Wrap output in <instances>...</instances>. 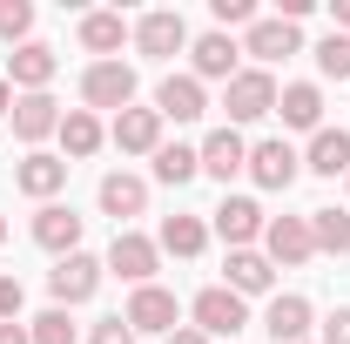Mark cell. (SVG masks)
Here are the masks:
<instances>
[{
	"label": "cell",
	"mask_w": 350,
	"mask_h": 344,
	"mask_svg": "<svg viewBox=\"0 0 350 344\" xmlns=\"http://www.w3.org/2000/svg\"><path fill=\"white\" fill-rule=\"evenodd\" d=\"M310 297H297V291H283V297H269V310H262V331L276 344H310Z\"/></svg>",
	"instance_id": "cell-23"
},
{
	"label": "cell",
	"mask_w": 350,
	"mask_h": 344,
	"mask_svg": "<svg viewBox=\"0 0 350 344\" xmlns=\"http://www.w3.org/2000/svg\"><path fill=\"white\" fill-rule=\"evenodd\" d=\"M88 344H135L129 317H101V324H88Z\"/></svg>",
	"instance_id": "cell-34"
},
{
	"label": "cell",
	"mask_w": 350,
	"mask_h": 344,
	"mask_svg": "<svg viewBox=\"0 0 350 344\" xmlns=\"http://www.w3.org/2000/svg\"><path fill=\"white\" fill-rule=\"evenodd\" d=\"M222 115H229V129L276 115V75L269 68H236V82L222 88Z\"/></svg>",
	"instance_id": "cell-1"
},
{
	"label": "cell",
	"mask_w": 350,
	"mask_h": 344,
	"mask_svg": "<svg viewBox=\"0 0 350 344\" xmlns=\"http://www.w3.org/2000/svg\"><path fill=\"white\" fill-rule=\"evenodd\" d=\"M155 243H162V257H202V250H209V223H202V216H162V236H155Z\"/></svg>",
	"instance_id": "cell-27"
},
{
	"label": "cell",
	"mask_w": 350,
	"mask_h": 344,
	"mask_svg": "<svg viewBox=\"0 0 350 344\" xmlns=\"http://www.w3.org/2000/svg\"><path fill=\"white\" fill-rule=\"evenodd\" d=\"M27 338H34V344H75V317H68L61 304H47L41 317L27 324Z\"/></svg>",
	"instance_id": "cell-31"
},
{
	"label": "cell",
	"mask_w": 350,
	"mask_h": 344,
	"mask_svg": "<svg viewBox=\"0 0 350 344\" xmlns=\"http://www.w3.org/2000/svg\"><path fill=\"white\" fill-rule=\"evenodd\" d=\"M14 182H21V196L54 203V196L68 189V162H61V156H47V149H27V156H21V169H14Z\"/></svg>",
	"instance_id": "cell-20"
},
{
	"label": "cell",
	"mask_w": 350,
	"mask_h": 344,
	"mask_svg": "<svg viewBox=\"0 0 350 344\" xmlns=\"http://www.w3.org/2000/svg\"><path fill=\"white\" fill-rule=\"evenodd\" d=\"M81 108L101 115V108H135V68L129 61H88L81 68Z\"/></svg>",
	"instance_id": "cell-2"
},
{
	"label": "cell",
	"mask_w": 350,
	"mask_h": 344,
	"mask_svg": "<svg viewBox=\"0 0 350 344\" xmlns=\"http://www.w3.org/2000/svg\"><path fill=\"white\" fill-rule=\"evenodd\" d=\"M122 317H129V331H135V338H142V331L169 338L175 324H182V304H175V291H162V284H142V291L129 297V310H122Z\"/></svg>",
	"instance_id": "cell-11"
},
{
	"label": "cell",
	"mask_w": 350,
	"mask_h": 344,
	"mask_svg": "<svg viewBox=\"0 0 350 344\" xmlns=\"http://www.w3.org/2000/svg\"><path fill=\"white\" fill-rule=\"evenodd\" d=\"M0 243H7V216H0Z\"/></svg>",
	"instance_id": "cell-41"
},
{
	"label": "cell",
	"mask_w": 350,
	"mask_h": 344,
	"mask_svg": "<svg viewBox=\"0 0 350 344\" xmlns=\"http://www.w3.org/2000/svg\"><path fill=\"white\" fill-rule=\"evenodd\" d=\"M310 243L323 257H344L350 250V210H310Z\"/></svg>",
	"instance_id": "cell-29"
},
{
	"label": "cell",
	"mask_w": 350,
	"mask_h": 344,
	"mask_svg": "<svg viewBox=\"0 0 350 344\" xmlns=\"http://www.w3.org/2000/svg\"><path fill=\"white\" fill-rule=\"evenodd\" d=\"M81 216L68 210V203H41V210H34V243H41L47 257L61 263V257H75V250H81Z\"/></svg>",
	"instance_id": "cell-12"
},
{
	"label": "cell",
	"mask_w": 350,
	"mask_h": 344,
	"mask_svg": "<svg viewBox=\"0 0 350 344\" xmlns=\"http://www.w3.org/2000/svg\"><path fill=\"white\" fill-rule=\"evenodd\" d=\"M108 270L122 277V284H155V270H162V243L155 236H142V230H115V243H108Z\"/></svg>",
	"instance_id": "cell-4"
},
{
	"label": "cell",
	"mask_w": 350,
	"mask_h": 344,
	"mask_svg": "<svg viewBox=\"0 0 350 344\" xmlns=\"http://www.w3.org/2000/svg\"><path fill=\"white\" fill-rule=\"evenodd\" d=\"M155 115L162 122H202L209 115V88L196 82V75H169V82L155 88Z\"/></svg>",
	"instance_id": "cell-17"
},
{
	"label": "cell",
	"mask_w": 350,
	"mask_h": 344,
	"mask_svg": "<svg viewBox=\"0 0 350 344\" xmlns=\"http://www.w3.org/2000/svg\"><path fill=\"white\" fill-rule=\"evenodd\" d=\"M209 14H216V27H256V0H209Z\"/></svg>",
	"instance_id": "cell-33"
},
{
	"label": "cell",
	"mask_w": 350,
	"mask_h": 344,
	"mask_svg": "<svg viewBox=\"0 0 350 344\" xmlns=\"http://www.w3.org/2000/svg\"><path fill=\"white\" fill-rule=\"evenodd\" d=\"M317 344H350V304L323 317V338H317Z\"/></svg>",
	"instance_id": "cell-36"
},
{
	"label": "cell",
	"mask_w": 350,
	"mask_h": 344,
	"mask_svg": "<svg viewBox=\"0 0 350 344\" xmlns=\"http://www.w3.org/2000/svg\"><path fill=\"white\" fill-rule=\"evenodd\" d=\"M0 344H34V338H27V324H0Z\"/></svg>",
	"instance_id": "cell-39"
},
{
	"label": "cell",
	"mask_w": 350,
	"mask_h": 344,
	"mask_svg": "<svg viewBox=\"0 0 350 344\" xmlns=\"http://www.w3.org/2000/svg\"><path fill=\"white\" fill-rule=\"evenodd\" d=\"M236 54H243V47L229 41V34H222V27H209V34H196V41H189V75H196V82H236Z\"/></svg>",
	"instance_id": "cell-13"
},
{
	"label": "cell",
	"mask_w": 350,
	"mask_h": 344,
	"mask_svg": "<svg viewBox=\"0 0 350 344\" xmlns=\"http://www.w3.org/2000/svg\"><path fill=\"white\" fill-rule=\"evenodd\" d=\"M101 142H108L101 115H88V108H68V115H61V162H68V169H75V162H88Z\"/></svg>",
	"instance_id": "cell-25"
},
{
	"label": "cell",
	"mask_w": 350,
	"mask_h": 344,
	"mask_svg": "<svg viewBox=\"0 0 350 344\" xmlns=\"http://www.w3.org/2000/svg\"><path fill=\"white\" fill-rule=\"evenodd\" d=\"M0 41H34V7L27 0H0Z\"/></svg>",
	"instance_id": "cell-32"
},
{
	"label": "cell",
	"mask_w": 350,
	"mask_h": 344,
	"mask_svg": "<svg viewBox=\"0 0 350 344\" xmlns=\"http://www.w3.org/2000/svg\"><path fill=\"white\" fill-rule=\"evenodd\" d=\"M196 175H202V149H189V142H162V149H155V182L182 189V182H196Z\"/></svg>",
	"instance_id": "cell-28"
},
{
	"label": "cell",
	"mask_w": 350,
	"mask_h": 344,
	"mask_svg": "<svg viewBox=\"0 0 350 344\" xmlns=\"http://www.w3.org/2000/svg\"><path fill=\"white\" fill-rule=\"evenodd\" d=\"M101 277H108V263L88 257V250H75V257H61L54 270H47V291H54V304L68 310V304H88V297H94Z\"/></svg>",
	"instance_id": "cell-6"
},
{
	"label": "cell",
	"mask_w": 350,
	"mask_h": 344,
	"mask_svg": "<svg viewBox=\"0 0 350 344\" xmlns=\"http://www.w3.org/2000/svg\"><path fill=\"white\" fill-rule=\"evenodd\" d=\"M262 257L276 263V270L310 263V257H317V243H310V216H269V230H262Z\"/></svg>",
	"instance_id": "cell-8"
},
{
	"label": "cell",
	"mask_w": 350,
	"mask_h": 344,
	"mask_svg": "<svg viewBox=\"0 0 350 344\" xmlns=\"http://www.w3.org/2000/svg\"><path fill=\"white\" fill-rule=\"evenodd\" d=\"M189 47V21L175 14V7H155V14H142L135 21V54H148V61H169Z\"/></svg>",
	"instance_id": "cell-9"
},
{
	"label": "cell",
	"mask_w": 350,
	"mask_h": 344,
	"mask_svg": "<svg viewBox=\"0 0 350 344\" xmlns=\"http://www.w3.org/2000/svg\"><path fill=\"white\" fill-rule=\"evenodd\" d=\"M229 277H222V291H236V297H269V284H276V263L262 257V250H229V263H222Z\"/></svg>",
	"instance_id": "cell-21"
},
{
	"label": "cell",
	"mask_w": 350,
	"mask_h": 344,
	"mask_svg": "<svg viewBox=\"0 0 350 344\" xmlns=\"http://www.w3.org/2000/svg\"><path fill=\"white\" fill-rule=\"evenodd\" d=\"M310 175H350V129H317L304 149Z\"/></svg>",
	"instance_id": "cell-26"
},
{
	"label": "cell",
	"mask_w": 350,
	"mask_h": 344,
	"mask_svg": "<svg viewBox=\"0 0 350 344\" xmlns=\"http://www.w3.org/2000/svg\"><path fill=\"white\" fill-rule=\"evenodd\" d=\"M162 344H209V338H202L196 324H175V331H169V338H162Z\"/></svg>",
	"instance_id": "cell-37"
},
{
	"label": "cell",
	"mask_w": 350,
	"mask_h": 344,
	"mask_svg": "<svg viewBox=\"0 0 350 344\" xmlns=\"http://www.w3.org/2000/svg\"><path fill=\"white\" fill-rule=\"evenodd\" d=\"M61 115H68V108H61L54 95H14V115H7V122H14V135H21L27 149H41L47 135H61Z\"/></svg>",
	"instance_id": "cell-16"
},
{
	"label": "cell",
	"mask_w": 350,
	"mask_h": 344,
	"mask_svg": "<svg viewBox=\"0 0 350 344\" xmlns=\"http://www.w3.org/2000/svg\"><path fill=\"white\" fill-rule=\"evenodd\" d=\"M7 115H14V82L0 75V122H7Z\"/></svg>",
	"instance_id": "cell-40"
},
{
	"label": "cell",
	"mask_w": 350,
	"mask_h": 344,
	"mask_svg": "<svg viewBox=\"0 0 350 344\" xmlns=\"http://www.w3.org/2000/svg\"><path fill=\"white\" fill-rule=\"evenodd\" d=\"M108 142H115L122 156H155V149H162V115H155V108H122V115L108 122Z\"/></svg>",
	"instance_id": "cell-19"
},
{
	"label": "cell",
	"mask_w": 350,
	"mask_h": 344,
	"mask_svg": "<svg viewBox=\"0 0 350 344\" xmlns=\"http://www.w3.org/2000/svg\"><path fill=\"white\" fill-rule=\"evenodd\" d=\"M14 317H21V277L0 270V324H14Z\"/></svg>",
	"instance_id": "cell-35"
},
{
	"label": "cell",
	"mask_w": 350,
	"mask_h": 344,
	"mask_svg": "<svg viewBox=\"0 0 350 344\" xmlns=\"http://www.w3.org/2000/svg\"><path fill=\"white\" fill-rule=\"evenodd\" d=\"M262 230H269V216H262L256 196H222L216 210H209V236H222L229 250H256Z\"/></svg>",
	"instance_id": "cell-3"
},
{
	"label": "cell",
	"mask_w": 350,
	"mask_h": 344,
	"mask_svg": "<svg viewBox=\"0 0 350 344\" xmlns=\"http://www.w3.org/2000/svg\"><path fill=\"white\" fill-rule=\"evenodd\" d=\"M189 317H196V331H202V338L216 344V338H236V331L250 324V304L236 297V291H222V284H209L202 297L189 304Z\"/></svg>",
	"instance_id": "cell-5"
},
{
	"label": "cell",
	"mask_w": 350,
	"mask_h": 344,
	"mask_svg": "<svg viewBox=\"0 0 350 344\" xmlns=\"http://www.w3.org/2000/svg\"><path fill=\"white\" fill-rule=\"evenodd\" d=\"M196 149H202V175H216V182H236V175L250 169V142H243V129H229V122L209 129Z\"/></svg>",
	"instance_id": "cell-15"
},
{
	"label": "cell",
	"mask_w": 350,
	"mask_h": 344,
	"mask_svg": "<svg viewBox=\"0 0 350 344\" xmlns=\"http://www.w3.org/2000/svg\"><path fill=\"white\" fill-rule=\"evenodd\" d=\"M243 54H256V68H276V61H290V54H304V27L297 21H262L256 14V27L243 34Z\"/></svg>",
	"instance_id": "cell-10"
},
{
	"label": "cell",
	"mask_w": 350,
	"mask_h": 344,
	"mask_svg": "<svg viewBox=\"0 0 350 344\" xmlns=\"http://www.w3.org/2000/svg\"><path fill=\"white\" fill-rule=\"evenodd\" d=\"M304 175V156L283 142V135H262V142H250V182L256 189H290Z\"/></svg>",
	"instance_id": "cell-7"
},
{
	"label": "cell",
	"mask_w": 350,
	"mask_h": 344,
	"mask_svg": "<svg viewBox=\"0 0 350 344\" xmlns=\"http://www.w3.org/2000/svg\"><path fill=\"white\" fill-rule=\"evenodd\" d=\"M317 75L323 82H350V34H323L317 41Z\"/></svg>",
	"instance_id": "cell-30"
},
{
	"label": "cell",
	"mask_w": 350,
	"mask_h": 344,
	"mask_svg": "<svg viewBox=\"0 0 350 344\" xmlns=\"http://www.w3.org/2000/svg\"><path fill=\"white\" fill-rule=\"evenodd\" d=\"M101 216H115L122 230H129L135 216H148V182L129 169H115V175H101Z\"/></svg>",
	"instance_id": "cell-22"
},
{
	"label": "cell",
	"mask_w": 350,
	"mask_h": 344,
	"mask_svg": "<svg viewBox=\"0 0 350 344\" xmlns=\"http://www.w3.org/2000/svg\"><path fill=\"white\" fill-rule=\"evenodd\" d=\"M330 21H337V27L350 34V0H330ZM337 27H330V34H337Z\"/></svg>",
	"instance_id": "cell-38"
},
{
	"label": "cell",
	"mask_w": 350,
	"mask_h": 344,
	"mask_svg": "<svg viewBox=\"0 0 350 344\" xmlns=\"http://www.w3.org/2000/svg\"><path fill=\"white\" fill-rule=\"evenodd\" d=\"M135 41V21H122L115 7H101V14H81V47L94 61H122V47Z\"/></svg>",
	"instance_id": "cell-18"
},
{
	"label": "cell",
	"mask_w": 350,
	"mask_h": 344,
	"mask_svg": "<svg viewBox=\"0 0 350 344\" xmlns=\"http://www.w3.org/2000/svg\"><path fill=\"white\" fill-rule=\"evenodd\" d=\"M276 115H283V129H323V88L317 82H290L276 88Z\"/></svg>",
	"instance_id": "cell-24"
},
{
	"label": "cell",
	"mask_w": 350,
	"mask_h": 344,
	"mask_svg": "<svg viewBox=\"0 0 350 344\" xmlns=\"http://www.w3.org/2000/svg\"><path fill=\"white\" fill-rule=\"evenodd\" d=\"M54 68H61V54H54L47 41H21L14 54H7V82H14V95H47Z\"/></svg>",
	"instance_id": "cell-14"
}]
</instances>
